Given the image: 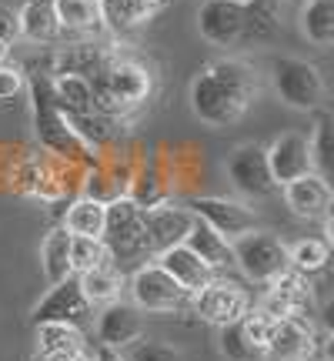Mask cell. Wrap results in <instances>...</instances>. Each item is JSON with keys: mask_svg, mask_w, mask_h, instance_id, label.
Here are the masks:
<instances>
[{"mask_svg": "<svg viewBox=\"0 0 334 361\" xmlns=\"http://www.w3.org/2000/svg\"><path fill=\"white\" fill-rule=\"evenodd\" d=\"M61 30H97L104 24L101 0H51Z\"/></svg>", "mask_w": 334, "mask_h": 361, "instance_id": "cell-26", "label": "cell"}, {"mask_svg": "<svg viewBox=\"0 0 334 361\" xmlns=\"http://www.w3.org/2000/svg\"><path fill=\"white\" fill-rule=\"evenodd\" d=\"M197 30L214 47H234L245 40L247 30V4L237 0H204L197 11Z\"/></svg>", "mask_w": 334, "mask_h": 361, "instance_id": "cell-11", "label": "cell"}, {"mask_svg": "<svg viewBox=\"0 0 334 361\" xmlns=\"http://www.w3.org/2000/svg\"><path fill=\"white\" fill-rule=\"evenodd\" d=\"M284 4H295V7H304L308 0H284Z\"/></svg>", "mask_w": 334, "mask_h": 361, "instance_id": "cell-41", "label": "cell"}, {"mask_svg": "<svg viewBox=\"0 0 334 361\" xmlns=\"http://www.w3.org/2000/svg\"><path fill=\"white\" fill-rule=\"evenodd\" d=\"M301 278H304V274L287 271L278 281H271V291L264 295V301H261V311L271 314L274 322H281V318H304V311L311 308V295Z\"/></svg>", "mask_w": 334, "mask_h": 361, "instance_id": "cell-18", "label": "cell"}, {"mask_svg": "<svg viewBox=\"0 0 334 361\" xmlns=\"http://www.w3.org/2000/svg\"><path fill=\"white\" fill-rule=\"evenodd\" d=\"M264 157H268L271 178H274L278 188H284L287 180H297V178H304V174L314 171V164H311L308 134H297V130L278 134V137L264 147Z\"/></svg>", "mask_w": 334, "mask_h": 361, "instance_id": "cell-13", "label": "cell"}, {"mask_svg": "<svg viewBox=\"0 0 334 361\" xmlns=\"http://www.w3.org/2000/svg\"><path fill=\"white\" fill-rule=\"evenodd\" d=\"M314 351V331L304 318H281L274 322L264 355L274 361H308Z\"/></svg>", "mask_w": 334, "mask_h": 361, "instance_id": "cell-17", "label": "cell"}, {"mask_svg": "<svg viewBox=\"0 0 334 361\" xmlns=\"http://www.w3.org/2000/svg\"><path fill=\"white\" fill-rule=\"evenodd\" d=\"M90 358H94V361H124V355H120V351H117V348H107V345H97V351H94Z\"/></svg>", "mask_w": 334, "mask_h": 361, "instance_id": "cell-38", "label": "cell"}, {"mask_svg": "<svg viewBox=\"0 0 334 361\" xmlns=\"http://www.w3.org/2000/svg\"><path fill=\"white\" fill-rule=\"evenodd\" d=\"M237 4H251V0H237Z\"/></svg>", "mask_w": 334, "mask_h": 361, "instance_id": "cell-42", "label": "cell"}, {"mask_svg": "<svg viewBox=\"0 0 334 361\" xmlns=\"http://www.w3.org/2000/svg\"><path fill=\"white\" fill-rule=\"evenodd\" d=\"M90 90H94V111L97 114L120 117V114H128V111H134V107H141L151 97L154 74L141 61L114 57V61H104L94 71Z\"/></svg>", "mask_w": 334, "mask_h": 361, "instance_id": "cell-2", "label": "cell"}, {"mask_svg": "<svg viewBox=\"0 0 334 361\" xmlns=\"http://www.w3.org/2000/svg\"><path fill=\"white\" fill-rule=\"evenodd\" d=\"M87 348L84 341V331L78 324H37V351H80Z\"/></svg>", "mask_w": 334, "mask_h": 361, "instance_id": "cell-29", "label": "cell"}, {"mask_svg": "<svg viewBox=\"0 0 334 361\" xmlns=\"http://www.w3.org/2000/svg\"><path fill=\"white\" fill-rule=\"evenodd\" d=\"M7 54H11V47H7V44H0V64H7Z\"/></svg>", "mask_w": 334, "mask_h": 361, "instance_id": "cell-40", "label": "cell"}, {"mask_svg": "<svg viewBox=\"0 0 334 361\" xmlns=\"http://www.w3.org/2000/svg\"><path fill=\"white\" fill-rule=\"evenodd\" d=\"M64 231L70 238H101L104 234V201L94 197H80L67 207Z\"/></svg>", "mask_w": 334, "mask_h": 361, "instance_id": "cell-27", "label": "cell"}, {"mask_svg": "<svg viewBox=\"0 0 334 361\" xmlns=\"http://www.w3.org/2000/svg\"><path fill=\"white\" fill-rule=\"evenodd\" d=\"M194 214L191 207L180 204H157L144 211V245H147V255L157 258L161 251L174 245H184L187 231L194 228Z\"/></svg>", "mask_w": 334, "mask_h": 361, "instance_id": "cell-12", "label": "cell"}, {"mask_svg": "<svg viewBox=\"0 0 334 361\" xmlns=\"http://www.w3.org/2000/svg\"><path fill=\"white\" fill-rule=\"evenodd\" d=\"M107 258L114 268H120L124 261H144L147 245H144V211L128 194H117L104 204V234H101Z\"/></svg>", "mask_w": 334, "mask_h": 361, "instance_id": "cell-3", "label": "cell"}, {"mask_svg": "<svg viewBox=\"0 0 334 361\" xmlns=\"http://www.w3.org/2000/svg\"><path fill=\"white\" fill-rule=\"evenodd\" d=\"M308 361H311V358H308Z\"/></svg>", "mask_w": 334, "mask_h": 361, "instance_id": "cell-43", "label": "cell"}, {"mask_svg": "<svg viewBox=\"0 0 334 361\" xmlns=\"http://www.w3.org/2000/svg\"><path fill=\"white\" fill-rule=\"evenodd\" d=\"M40 268H44V278L51 284L74 274V268H70V234L64 231V224L54 228L44 238V245H40Z\"/></svg>", "mask_w": 334, "mask_h": 361, "instance_id": "cell-24", "label": "cell"}, {"mask_svg": "<svg viewBox=\"0 0 334 361\" xmlns=\"http://www.w3.org/2000/svg\"><path fill=\"white\" fill-rule=\"evenodd\" d=\"M271 84H274V94L295 111H318L328 94L318 64L301 61V57H274Z\"/></svg>", "mask_w": 334, "mask_h": 361, "instance_id": "cell-5", "label": "cell"}, {"mask_svg": "<svg viewBox=\"0 0 334 361\" xmlns=\"http://www.w3.org/2000/svg\"><path fill=\"white\" fill-rule=\"evenodd\" d=\"M34 361H94V358H90V348H80V351H37Z\"/></svg>", "mask_w": 334, "mask_h": 361, "instance_id": "cell-37", "label": "cell"}, {"mask_svg": "<svg viewBox=\"0 0 334 361\" xmlns=\"http://www.w3.org/2000/svg\"><path fill=\"white\" fill-rule=\"evenodd\" d=\"M78 284L90 305H111V301H120V291L128 281H124V271L114 268L111 261H104L97 268L78 274Z\"/></svg>", "mask_w": 334, "mask_h": 361, "instance_id": "cell-22", "label": "cell"}, {"mask_svg": "<svg viewBox=\"0 0 334 361\" xmlns=\"http://www.w3.org/2000/svg\"><path fill=\"white\" fill-rule=\"evenodd\" d=\"M221 355L228 361H257L264 358V351L257 348L254 341L245 335L241 328V318L231 324H221Z\"/></svg>", "mask_w": 334, "mask_h": 361, "instance_id": "cell-30", "label": "cell"}, {"mask_svg": "<svg viewBox=\"0 0 334 361\" xmlns=\"http://www.w3.org/2000/svg\"><path fill=\"white\" fill-rule=\"evenodd\" d=\"M231 251H234V268H241V274H245L247 281L271 284L291 271V264H287V245L271 231H257L254 228V231L241 234V238L231 241Z\"/></svg>", "mask_w": 334, "mask_h": 361, "instance_id": "cell-4", "label": "cell"}, {"mask_svg": "<svg viewBox=\"0 0 334 361\" xmlns=\"http://www.w3.org/2000/svg\"><path fill=\"white\" fill-rule=\"evenodd\" d=\"M20 40V20H17V11L13 7H4L0 4V44H17Z\"/></svg>", "mask_w": 334, "mask_h": 361, "instance_id": "cell-36", "label": "cell"}, {"mask_svg": "<svg viewBox=\"0 0 334 361\" xmlns=\"http://www.w3.org/2000/svg\"><path fill=\"white\" fill-rule=\"evenodd\" d=\"M90 311H94V305L80 291L78 274H70L64 281L51 284V291L40 298L37 305H34V311H30V322L34 324L61 322V324H78L80 328V324H87Z\"/></svg>", "mask_w": 334, "mask_h": 361, "instance_id": "cell-8", "label": "cell"}, {"mask_svg": "<svg viewBox=\"0 0 334 361\" xmlns=\"http://www.w3.org/2000/svg\"><path fill=\"white\" fill-rule=\"evenodd\" d=\"M124 361H184L174 345H164V341H157V338H137V341H130L128 348H120Z\"/></svg>", "mask_w": 334, "mask_h": 361, "instance_id": "cell-32", "label": "cell"}, {"mask_svg": "<svg viewBox=\"0 0 334 361\" xmlns=\"http://www.w3.org/2000/svg\"><path fill=\"white\" fill-rule=\"evenodd\" d=\"M191 214L197 221H204L211 231H218L221 238H241V234L254 231L257 228V214L245 201H234V197H214V194H204V197H194L191 204Z\"/></svg>", "mask_w": 334, "mask_h": 361, "instance_id": "cell-9", "label": "cell"}, {"mask_svg": "<svg viewBox=\"0 0 334 361\" xmlns=\"http://www.w3.org/2000/svg\"><path fill=\"white\" fill-rule=\"evenodd\" d=\"M137 4H141V11L147 13V20H151V17H154L157 11H164V7L171 4V0H137Z\"/></svg>", "mask_w": 334, "mask_h": 361, "instance_id": "cell-39", "label": "cell"}, {"mask_svg": "<svg viewBox=\"0 0 334 361\" xmlns=\"http://www.w3.org/2000/svg\"><path fill=\"white\" fill-rule=\"evenodd\" d=\"M224 171H228L231 184L245 194V197H257V201H261V197H271V194L278 191L261 144H241V147H234L231 154H228Z\"/></svg>", "mask_w": 334, "mask_h": 361, "instance_id": "cell-10", "label": "cell"}, {"mask_svg": "<svg viewBox=\"0 0 334 361\" xmlns=\"http://www.w3.org/2000/svg\"><path fill=\"white\" fill-rule=\"evenodd\" d=\"M311 144V164H314V174H321L328 180V171H331V151H334V137H331V117L318 114L314 121V130L308 134Z\"/></svg>", "mask_w": 334, "mask_h": 361, "instance_id": "cell-31", "label": "cell"}, {"mask_svg": "<svg viewBox=\"0 0 334 361\" xmlns=\"http://www.w3.org/2000/svg\"><path fill=\"white\" fill-rule=\"evenodd\" d=\"M130 291V301L137 311H147V314H167V311H180L191 305V298L184 288H180L171 274H167L157 261H147V264H137L134 274L124 284Z\"/></svg>", "mask_w": 334, "mask_h": 361, "instance_id": "cell-6", "label": "cell"}, {"mask_svg": "<svg viewBox=\"0 0 334 361\" xmlns=\"http://www.w3.org/2000/svg\"><path fill=\"white\" fill-rule=\"evenodd\" d=\"M278 191L284 194V204L291 207L295 218L321 221L331 214V184H328L321 174H314V171L297 180H287Z\"/></svg>", "mask_w": 334, "mask_h": 361, "instance_id": "cell-15", "label": "cell"}, {"mask_svg": "<svg viewBox=\"0 0 334 361\" xmlns=\"http://www.w3.org/2000/svg\"><path fill=\"white\" fill-rule=\"evenodd\" d=\"M24 90V71L13 64H0V101H13Z\"/></svg>", "mask_w": 334, "mask_h": 361, "instance_id": "cell-35", "label": "cell"}, {"mask_svg": "<svg viewBox=\"0 0 334 361\" xmlns=\"http://www.w3.org/2000/svg\"><path fill=\"white\" fill-rule=\"evenodd\" d=\"M331 258V245L321 241V238H301L295 245H287V264L297 274H314L321 271Z\"/></svg>", "mask_w": 334, "mask_h": 361, "instance_id": "cell-28", "label": "cell"}, {"mask_svg": "<svg viewBox=\"0 0 334 361\" xmlns=\"http://www.w3.org/2000/svg\"><path fill=\"white\" fill-rule=\"evenodd\" d=\"M144 335V318L134 305H124V301H111L104 305L101 318H97V338L107 348H128L130 341H137Z\"/></svg>", "mask_w": 334, "mask_h": 361, "instance_id": "cell-16", "label": "cell"}, {"mask_svg": "<svg viewBox=\"0 0 334 361\" xmlns=\"http://www.w3.org/2000/svg\"><path fill=\"white\" fill-rule=\"evenodd\" d=\"M17 20H20V37L30 44H51L61 37V24L54 17L51 0H27L17 11Z\"/></svg>", "mask_w": 334, "mask_h": 361, "instance_id": "cell-23", "label": "cell"}, {"mask_svg": "<svg viewBox=\"0 0 334 361\" xmlns=\"http://www.w3.org/2000/svg\"><path fill=\"white\" fill-rule=\"evenodd\" d=\"M184 245L191 247L197 258L204 261L211 271H221V268H234V251H231V241L221 238L218 231H211L204 221H194V228L187 231Z\"/></svg>", "mask_w": 334, "mask_h": 361, "instance_id": "cell-21", "label": "cell"}, {"mask_svg": "<svg viewBox=\"0 0 334 361\" xmlns=\"http://www.w3.org/2000/svg\"><path fill=\"white\" fill-rule=\"evenodd\" d=\"M34 117H37V137L47 147H54V151H61V154H87L90 147L84 141H80L74 130L67 128L64 114H61V107L54 104L51 97V80H34Z\"/></svg>", "mask_w": 334, "mask_h": 361, "instance_id": "cell-7", "label": "cell"}, {"mask_svg": "<svg viewBox=\"0 0 334 361\" xmlns=\"http://www.w3.org/2000/svg\"><path fill=\"white\" fill-rule=\"evenodd\" d=\"M241 328H245V335L254 341L257 348L264 351L268 348V338H271V331H274V318L271 314H264L261 308H247L245 311V318H241Z\"/></svg>", "mask_w": 334, "mask_h": 361, "instance_id": "cell-34", "label": "cell"}, {"mask_svg": "<svg viewBox=\"0 0 334 361\" xmlns=\"http://www.w3.org/2000/svg\"><path fill=\"white\" fill-rule=\"evenodd\" d=\"M261 80L241 57H218L191 80V111L207 128H231L257 101Z\"/></svg>", "mask_w": 334, "mask_h": 361, "instance_id": "cell-1", "label": "cell"}, {"mask_svg": "<svg viewBox=\"0 0 334 361\" xmlns=\"http://www.w3.org/2000/svg\"><path fill=\"white\" fill-rule=\"evenodd\" d=\"M301 34L314 47L334 44V0H308L301 7Z\"/></svg>", "mask_w": 334, "mask_h": 361, "instance_id": "cell-25", "label": "cell"}, {"mask_svg": "<svg viewBox=\"0 0 334 361\" xmlns=\"http://www.w3.org/2000/svg\"><path fill=\"white\" fill-rule=\"evenodd\" d=\"M107 258V247H104L101 238H70V268L74 274H84V271L97 268Z\"/></svg>", "mask_w": 334, "mask_h": 361, "instance_id": "cell-33", "label": "cell"}, {"mask_svg": "<svg viewBox=\"0 0 334 361\" xmlns=\"http://www.w3.org/2000/svg\"><path fill=\"white\" fill-rule=\"evenodd\" d=\"M51 97L64 114H90L94 111V90L87 74L57 71L51 78Z\"/></svg>", "mask_w": 334, "mask_h": 361, "instance_id": "cell-20", "label": "cell"}, {"mask_svg": "<svg viewBox=\"0 0 334 361\" xmlns=\"http://www.w3.org/2000/svg\"><path fill=\"white\" fill-rule=\"evenodd\" d=\"M157 264H161L187 295H197L201 288H207V284L214 281V271L207 268L187 245H174V247H167V251H161V255H157Z\"/></svg>", "mask_w": 334, "mask_h": 361, "instance_id": "cell-19", "label": "cell"}, {"mask_svg": "<svg viewBox=\"0 0 334 361\" xmlns=\"http://www.w3.org/2000/svg\"><path fill=\"white\" fill-rule=\"evenodd\" d=\"M194 314H201L211 324H231L237 318H245V311L251 308V298L241 284L234 281H211L191 298Z\"/></svg>", "mask_w": 334, "mask_h": 361, "instance_id": "cell-14", "label": "cell"}]
</instances>
